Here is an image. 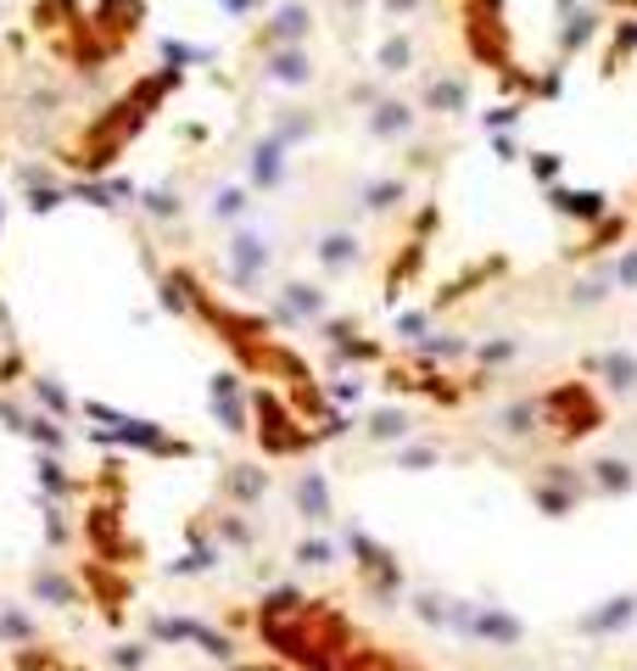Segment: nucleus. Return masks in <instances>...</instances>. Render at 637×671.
<instances>
[{"instance_id": "f257e3e1", "label": "nucleus", "mask_w": 637, "mask_h": 671, "mask_svg": "<svg viewBox=\"0 0 637 671\" xmlns=\"http://www.w3.org/2000/svg\"><path fill=\"white\" fill-rule=\"evenodd\" d=\"M252 627L274 649V660L291 666V671H335L341 660H347L353 638H358L347 610H341L335 599L303 593L297 582H274L258 599V610H252Z\"/></svg>"}, {"instance_id": "f03ea898", "label": "nucleus", "mask_w": 637, "mask_h": 671, "mask_svg": "<svg viewBox=\"0 0 637 671\" xmlns=\"http://www.w3.org/2000/svg\"><path fill=\"white\" fill-rule=\"evenodd\" d=\"M341 560L358 565V582H364V593H369L380 610H403V599H409V570H403V560L391 554L386 543H375L364 526H347V532H341Z\"/></svg>"}, {"instance_id": "7ed1b4c3", "label": "nucleus", "mask_w": 637, "mask_h": 671, "mask_svg": "<svg viewBox=\"0 0 637 671\" xmlns=\"http://www.w3.org/2000/svg\"><path fill=\"white\" fill-rule=\"evenodd\" d=\"M219 263H224V285L229 292H263L274 280V263H280V242L258 224H240V229H224V247H219Z\"/></svg>"}, {"instance_id": "20e7f679", "label": "nucleus", "mask_w": 637, "mask_h": 671, "mask_svg": "<svg viewBox=\"0 0 637 671\" xmlns=\"http://www.w3.org/2000/svg\"><path fill=\"white\" fill-rule=\"evenodd\" d=\"M252 437L263 448V459H303L308 448H319V425H308L297 409L274 392H252Z\"/></svg>"}, {"instance_id": "39448f33", "label": "nucleus", "mask_w": 637, "mask_h": 671, "mask_svg": "<svg viewBox=\"0 0 637 671\" xmlns=\"http://www.w3.org/2000/svg\"><path fill=\"white\" fill-rule=\"evenodd\" d=\"M145 644H152V649H202V655L219 660V666H235V660H240V638H235L229 627H213V621L185 615V610L145 615Z\"/></svg>"}, {"instance_id": "423d86ee", "label": "nucleus", "mask_w": 637, "mask_h": 671, "mask_svg": "<svg viewBox=\"0 0 637 671\" xmlns=\"http://www.w3.org/2000/svg\"><path fill=\"white\" fill-rule=\"evenodd\" d=\"M536 403H543V431H554L559 443H581L604 425V403L581 380H559V387L536 392Z\"/></svg>"}, {"instance_id": "0eeeda50", "label": "nucleus", "mask_w": 637, "mask_h": 671, "mask_svg": "<svg viewBox=\"0 0 637 671\" xmlns=\"http://www.w3.org/2000/svg\"><path fill=\"white\" fill-rule=\"evenodd\" d=\"M448 633L481 649H515L526 644V621L504 604H481V599H453L448 604Z\"/></svg>"}, {"instance_id": "6e6552de", "label": "nucleus", "mask_w": 637, "mask_h": 671, "mask_svg": "<svg viewBox=\"0 0 637 671\" xmlns=\"http://www.w3.org/2000/svg\"><path fill=\"white\" fill-rule=\"evenodd\" d=\"M526 493H531V504H536V515H548V520H570L587 498V470H576V464H565V459H548V464H536L531 475H526Z\"/></svg>"}, {"instance_id": "1a4fd4ad", "label": "nucleus", "mask_w": 637, "mask_h": 671, "mask_svg": "<svg viewBox=\"0 0 637 671\" xmlns=\"http://www.w3.org/2000/svg\"><path fill=\"white\" fill-rule=\"evenodd\" d=\"M325 319H330V292H325V280L285 274V280L274 285V314H269L274 330H308V325H325Z\"/></svg>"}, {"instance_id": "9d476101", "label": "nucleus", "mask_w": 637, "mask_h": 671, "mask_svg": "<svg viewBox=\"0 0 637 671\" xmlns=\"http://www.w3.org/2000/svg\"><path fill=\"white\" fill-rule=\"evenodd\" d=\"M308 252H314V263H319L325 280H353L369 263V242H364L353 224H319Z\"/></svg>"}, {"instance_id": "9b49d317", "label": "nucleus", "mask_w": 637, "mask_h": 671, "mask_svg": "<svg viewBox=\"0 0 637 671\" xmlns=\"http://www.w3.org/2000/svg\"><path fill=\"white\" fill-rule=\"evenodd\" d=\"M291 146H280V140L263 129V134H252L247 140V152H240V185L252 190V197H274V190H285V179H291Z\"/></svg>"}, {"instance_id": "f8f14e48", "label": "nucleus", "mask_w": 637, "mask_h": 671, "mask_svg": "<svg viewBox=\"0 0 637 671\" xmlns=\"http://www.w3.org/2000/svg\"><path fill=\"white\" fill-rule=\"evenodd\" d=\"M84 538H90V560H102V565H134L145 554L140 538L123 532V515L113 504H90L84 509Z\"/></svg>"}, {"instance_id": "ddd939ff", "label": "nucleus", "mask_w": 637, "mask_h": 671, "mask_svg": "<svg viewBox=\"0 0 637 671\" xmlns=\"http://www.w3.org/2000/svg\"><path fill=\"white\" fill-rule=\"evenodd\" d=\"M414 129H420L414 95H391V90H380L375 102L364 107V134L380 140V146H403V140H414Z\"/></svg>"}, {"instance_id": "4468645a", "label": "nucleus", "mask_w": 637, "mask_h": 671, "mask_svg": "<svg viewBox=\"0 0 637 671\" xmlns=\"http://www.w3.org/2000/svg\"><path fill=\"white\" fill-rule=\"evenodd\" d=\"M470 102H475V90H470L464 68H430L420 95H414V107L430 118H470Z\"/></svg>"}, {"instance_id": "2eb2a0df", "label": "nucleus", "mask_w": 637, "mask_h": 671, "mask_svg": "<svg viewBox=\"0 0 637 671\" xmlns=\"http://www.w3.org/2000/svg\"><path fill=\"white\" fill-rule=\"evenodd\" d=\"M269 493H274V475H269L263 459H229L219 470V504L224 509H247L252 515Z\"/></svg>"}, {"instance_id": "dca6fc26", "label": "nucleus", "mask_w": 637, "mask_h": 671, "mask_svg": "<svg viewBox=\"0 0 637 671\" xmlns=\"http://www.w3.org/2000/svg\"><path fill=\"white\" fill-rule=\"evenodd\" d=\"M319 28L314 0H274L269 17L258 23V51H280V45H308Z\"/></svg>"}, {"instance_id": "f3484780", "label": "nucleus", "mask_w": 637, "mask_h": 671, "mask_svg": "<svg viewBox=\"0 0 637 671\" xmlns=\"http://www.w3.org/2000/svg\"><path fill=\"white\" fill-rule=\"evenodd\" d=\"M291 515H297L308 532H330L335 520V493H330V475L319 464H303L291 475Z\"/></svg>"}, {"instance_id": "a211bd4d", "label": "nucleus", "mask_w": 637, "mask_h": 671, "mask_svg": "<svg viewBox=\"0 0 637 671\" xmlns=\"http://www.w3.org/2000/svg\"><path fill=\"white\" fill-rule=\"evenodd\" d=\"M353 202L364 219H398L409 202H414V174H398V168H386V174H364L358 190H353Z\"/></svg>"}, {"instance_id": "6ab92c4d", "label": "nucleus", "mask_w": 637, "mask_h": 671, "mask_svg": "<svg viewBox=\"0 0 637 671\" xmlns=\"http://www.w3.org/2000/svg\"><path fill=\"white\" fill-rule=\"evenodd\" d=\"M79 593L102 610L107 627H123V615H129V582L118 577V565H102V560H84L79 565Z\"/></svg>"}, {"instance_id": "aec40b11", "label": "nucleus", "mask_w": 637, "mask_h": 671, "mask_svg": "<svg viewBox=\"0 0 637 671\" xmlns=\"http://www.w3.org/2000/svg\"><path fill=\"white\" fill-rule=\"evenodd\" d=\"M208 409L229 437H252V409H247V380H240V369H219L208 380Z\"/></svg>"}, {"instance_id": "412c9836", "label": "nucleus", "mask_w": 637, "mask_h": 671, "mask_svg": "<svg viewBox=\"0 0 637 671\" xmlns=\"http://www.w3.org/2000/svg\"><path fill=\"white\" fill-rule=\"evenodd\" d=\"M202 224H213V229H240V224H252V208H258V197L240 179H219V185H208L202 190Z\"/></svg>"}, {"instance_id": "4be33fe9", "label": "nucleus", "mask_w": 637, "mask_h": 671, "mask_svg": "<svg viewBox=\"0 0 637 671\" xmlns=\"http://www.w3.org/2000/svg\"><path fill=\"white\" fill-rule=\"evenodd\" d=\"M369 68H375V79H409L420 68V34L414 28H380Z\"/></svg>"}, {"instance_id": "5701e85b", "label": "nucleus", "mask_w": 637, "mask_h": 671, "mask_svg": "<svg viewBox=\"0 0 637 671\" xmlns=\"http://www.w3.org/2000/svg\"><path fill=\"white\" fill-rule=\"evenodd\" d=\"M319 129H325V113H319V107H308V102H280V107L269 113V134L280 140V146H291V152L314 146Z\"/></svg>"}, {"instance_id": "b1692460", "label": "nucleus", "mask_w": 637, "mask_h": 671, "mask_svg": "<svg viewBox=\"0 0 637 671\" xmlns=\"http://www.w3.org/2000/svg\"><path fill=\"white\" fill-rule=\"evenodd\" d=\"M486 425H493L504 443L526 448V443H536V437H543V403H536V392H526V398H509V403H498V409H493V420H486Z\"/></svg>"}, {"instance_id": "393cba45", "label": "nucleus", "mask_w": 637, "mask_h": 671, "mask_svg": "<svg viewBox=\"0 0 637 671\" xmlns=\"http://www.w3.org/2000/svg\"><path fill=\"white\" fill-rule=\"evenodd\" d=\"M269 84L280 90H308L319 79V57L308 51V45H280V51H263V68H258Z\"/></svg>"}, {"instance_id": "a878e982", "label": "nucleus", "mask_w": 637, "mask_h": 671, "mask_svg": "<svg viewBox=\"0 0 637 671\" xmlns=\"http://www.w3.org/2000/svg\"><path fill=\"white\" fill-rule=\"evenodd\" d=\"M28 599L45 604V610H73V604H84L79 577H68V565H57V560H39V565L28 570Z\"/></svg>"}, {"instance_id": "bb28decb", "label": "nucleus", "mask_w": 637, "mask_h": 671, "mask_svg": "<svg viewBox=\"0 0 637 671\" xmlns=\"http://www.w3.org/2000/svg\"><path fill=\"white\" fill-rule=\"evenodd\" d=\"M414 431H420V414L403 409V403H375V409L364 414V437H369L375 448H403Z\"/></svg>"}, {"instance_id": "cd10ccee", "label": "nucleus", "mask_w": 637, "mask_h": 671, "mask_svg": "<svg viewBox=\"0 0 637 671\" xmlns=\"http://www.w3.org/2000/svg\"><path fill=\"white\" fill-rule=\"evenodd\" d=\"M637 621V593H615V599H604V604H593L581 621H576V633L581 638H615V633H626Z\"/></svg>"}, {"instance_id": "c85d7f7f", "label": "nucleus", "mask_w": 637, "mask_h": 671, "mask_svg": "<svg viewBox=\"0 0 637 671\" xmlns=\"http://www.w3.org/2000/svg\"><path fill=\"white\" fill-rule=\"evenodd\" d=\"M587 493L593 498H632L637 493V464L621 459V454H604L587 464Z\"/></svg>"}, {"instance_id": "c756f323", "label": "nucleus", "mask_w": 637, "mask_h": 671, "mask_svg": "<svg viewBox=\"0 0 637 671\" xmlns=\"http://www.w3.org/2000/svg\"><path fill=\"white\" fill-rule=\"evenodd\" d=\"M587 369L604 380V392L637 398V353H632V348H599L593 358H587Z\"/></svg>"}, {"instance_id": "7c9ffc66", "label": "nucleus", "mask_w": 637, "mask_h": 671, "mask_svg": "<svg viewBox=\"0 0 637 671\" xmlns=\"http://www.w3.org/2000/svg\"><path fill=\"white\" fill-rule=\"evenodd\" d=\"M208 526H213V543L229 549V554H247V549H258V538H263L258 520H247V509H224V504L213 509Z\"/></svg>"}, {"instance_id": "2f4dec72", "label": "nucleus", "mask_w": 637, "mask_h": 671, "mask_svg": "<svg viewBox=\"0 0 637 671\" xmlns=\"http://www.w3.org/2000/svg\"><path fill=\"white\" fill-rule=\"evenodd\" d=\"M28 392H34V403H39V414H51V420H62V425H73V414H79V398L62 387L57 375H45V369H34L28 375Z\"/></svg>"}, {"instance_id": "473e14b6", "label": "nucleus", "mask_w": 637, "mask_h": 671, "mask_svg": "<svg viewBox=\"0 0 637 671\" xmlns=\"http://www.w3.org/2000/svg\"><path fill=\"white\" fill-rule=\"evenodd\" d=\"M520 353H526V336H509V330H504V336H481V342L470 348V364H475L486 380H493V369L515 364Z\"/></svg>"}, {"instance_id": "72a5a7b5", "label": "nucleus", "mask_w": 637, "mask_h": 671, "mask_svg": "<svg viewBox=\"0 0 637 671\" xmlns=\"http://www.w3.org/2000/svg\"><path fill=\"white\" fill-rule=\"evenodd\" d=\"M610 297H615V274H610V263H593L581 280H570L565 308H604Z\"/></svg>"}, {"instance_id": "f704fd0d", "label": "nucleus", "mask_w": 637, "mask_h": 671, "mask_svg": "<svg viewBox=\"0 0 637 671\" xmlns=\"http://www.w3.org/2000/svg\"><path fill=\"white\" fill-rule=\"evenodd\" d=\"M23 443H34L39 454H68V443H73V431L62 425V420H51V414H39V409H28L23 414V431H17Z\"/></svg>"}, {"instance_id": "c9c22d12", "label": "nucleus", "mask_w": 637, "mask_h": 671, "mask_svg": "<svg viewBox=\"0 0 637 671\" xmlns=\"http://www.w3.org/2000/svg\"><path fill=\"white\" fill-rule=\"evenodd\" d=\"M548 197H554V208L565 219H581V224H604V213H610V202L599 197V190H565V185H554Z\"/></svg>"}, {"instance_id": "e433bc0d", "label": "nucleus", "mask_w": 637, "mask_h": 671, "mask_svg": "<svg viewBox=\"0 0 637 671\" xmlns=\"http://www.w3.org/2000/svg\"><path fill=\"white\" fill-rule=\"evenodd\" d=\"M34 475H39V487H45V498H51V504H68L79 493V475H68L62 454H39L34 459Z\"/></svg>"}, {"instance_id": "4c0bfd02", "label": "nucleus", "mask_w": 637, "mask_h": 671, "mask_svg": "<svg viewBox=\"0 0 637 671\" xmlns=\"http://www.w3.org/2000/svg\"><path fill=\"white\" fill-rule=\"evenodd\" d=\"M341 560V543L330 532H308L297 549H291V565H303V570H330Z\"/></svg>"}, {"instance_id": "58836bf2", "label": "nucleus", "mask_w": 637, "mask_h": 671, "mask_svg": "<svg viewBox=\"0 0 637 671\" xmlns=\"http://www.w3.org/2000/svg\"><path fill=\"white\" fill-rule=\"evenodd\" d=\"M409 610H414V621H420V627H430V633H448V593H436V588H414L409 599H403Z\"/></svg>"}, {"instance_id": "ea45409f", "label": "nucleus", "mask_w": 637, "mask_h": 671, "mask_svg": "<svg viewBox=\"0 0 637 671\" xmlns=\"http://www.w3.org/2000/svg\"><path fill=\"white\" fill-rule=\"evenodd\" d=\"M140 208H145V219H152V224H179V219L190 213L174 185H152V190L140 197Z\"/></svg>"}, {"instance_id": "a19ab883", "label": "nucleus", "mask_w": 637, "mask_h": 671, "mask_svg": "<svg viewBox=\"0 0 637 671\" xmlns=\"http://www.w3.org/2000/svg\"><path fill=\"white\" fill-rule=\"evenodd\" d=\"M0 644H12V649H23V644H39V627H34V615L23 610V604H0Z\"/></svg>"}, {"instance_id": "79ce46f5", "label": "nucleus", "mask_w": 637, "mask_h": 671, "mask_svg": "<svg viewBox=\"0 0 637 671\" xmlns=\"http://www.w3.org/2000/svg\"><path fill=\"white\" fill-rule=\"evenodd\" d=\"M391 464L409 470V475H425V470L443 464V448H436V443H420V437H409L403 448H391Z\"/></svg>"}, {"instance_id": "37998d69", "label": "nucleus", "mask_w": 637, "mask_h": 671, "mask_svg": "<svg viewBox=\"0 0 637 671\" xmlns=\"http://www.w3.org/2000/svg\"><path fill=\"white\" fill-rule=\"evenodd\" d=\"M152 644H145V638H118L113 649H107V666L113 671H145V666H152Z\"/></svg>"}, {"instance_id": "c03bdc74", "label": "nucleus", "mask_w": 637, "mask_h": 671, "mask_svg": "<svg viewBox=\"0 0 637 671\" xmlns=\"http://www.w3.org/2000/svg\"><path fill=\"white\" fill-rule=\"evenodd\" d=\"M7 671H62V660H57V649L51 644H23V649H12V660H7Z\"/></svg>"}, {"instance_id": "a18cd8bd", "label": "nucleus", "mask_w": 637, "mask_h": 671, "mask_svg": "<svg viewBox=\"0 0 637 671\" xmlns=\"http://www.w3.org/2000/svg\"><path fill=\"white\" fill-rule=\"evenodd\" d=\"M375 12L386 28H409V17H425L430 0H375Z\"/></svg>"}, {"instance_id": "49530a36", "label": "nucleus", "mask_w": 637, "mask_h": 671, "mask_svg": "<svg viewBox=\"0 0 637 671\" xmlns=\"http://www.w3.org/2000/svg\"><path fill=\"white\" fill-rule=\"evenodd\" d=\"M593 28H599V17L593 12H576L570 23H565V34H559V57H576L587 39H593Z\"/></svg>"}, {"instance_id": "de8ad7c7", "label": "nucleus", "mask_w": 637, "mask_h": 671, "mask_svg": "<svg viewBox=\"0 0 637 671\" xmlns=\"http://www.w3.org/2000/svg\"><path fill=\"white\" fill-rule=\"evenodd\" d=\"M224 565V554H179L174 565H163V577H208V570H219Z\"/></svg>"}, {"instance_id": "09e8293b", "label": "nucleus", "mask_w": 637, "mask_h": 671, "mask_svg": "<svg viewBox=\"0 0 637 671\" xmlns=\"http://www.w3.org/2000/svg\"><path fill=\"white\" fill-rule=\"evenodd\" d=\"M45 549H68V520H62V504L45 498Z\"/></svg>"}, {"instance_id": "8fccbe9b", "label": "nucleus", "mask_w": 637, "mask_h": 671, "mask_svg": "<svg viewBox=\"0 0 637 671\" xmlns=\"http://www.w3.org/2000/svg\"><path fill=\"white\" fill-rule=\"evenodd\" d=\"M610 274H615V292H637V247H626V252L610 263Z\"/></svg>"}, {"instance_id": "3c124183", "label": "nucleus", "mask_w": 637, "mask_h": 671, "mask_svg": "<svg viewBox=\"0 0 637 671\" xmlns=\"http://www.w3.org/2000/svg\"><path fill=\"white\" fill-rule=\"evenodd\" d=\"M330 7H335L341 17H347V28H358V23L375 12V0H330Z\"/></svg>"}, {"instance_id": "603ef678", "label": "nucleus", "mask_w": 637, "mask_h": 671, "mask_svg": "<svg viewBox=\"0 0 637 671\" xmlns=\"http://www.w3.org/2000/svg\"><path fill=\"white\" fill-rule=\"evenodd\" d=\"M531 168H536V179H548V185H554V174H559L554 152H536V157H531Z\"/></svg>"}, {"instance_id": "864d4df0", "label": "nucleus", "mask_w": 637, "mask_h": 671, "mask_svg": "<svg viewBox=\"0 0 637 671\" xmlns=\"http://www.w3.org/2000/svg\"><path fill=\"white\" fill-rule=\"evenodd\" d=\"M229 671H291V666H280V660H235Z\"/></svg>"}]
</instances>
